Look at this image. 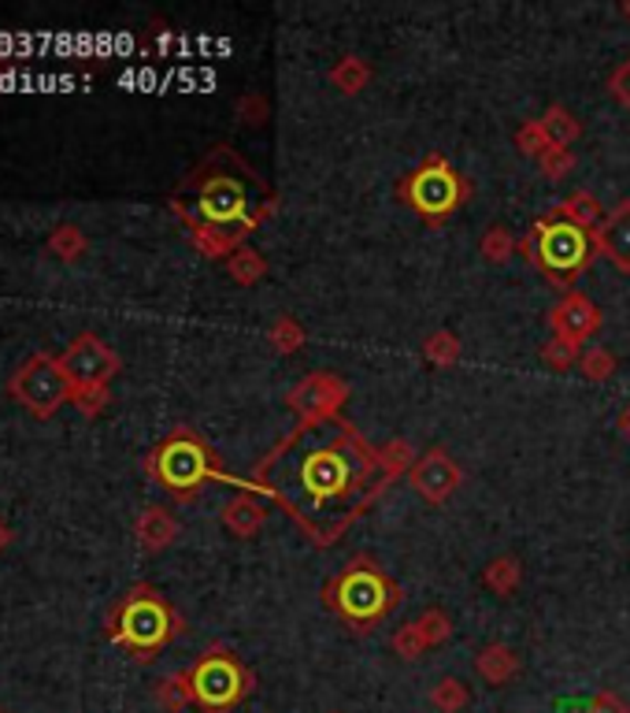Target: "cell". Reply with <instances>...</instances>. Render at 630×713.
Instances as JSON below:
<instances>
[{
  "instance_id": "1",
  "label": "cell",
  "mask_w": 630,
  "mask_h": 713,
  "mask_svg": "<svg viewBox=\"0 0 630 713\" xmlns=\"http://www.w3.org/2000/svg\"><path fill=\"white\" fill-rule=\"evenodd\" d=\"M249 487L275 498L316 547H330L390 483L364 435L341 412H330L297 424L252 468Z\"/></svg>"
},
{
  "instance_id": "2",
  "label": "cell",
  "mask_w": 630,
  "mask_h": 713,
  "mask_svg": "<svg viewBox=\"0 0 630 713\" xmlns=\"http://www.w3.org/2000/svg\"><path fill=\"white\" fill-rule=\"evenodd\" d=\"M104 628H109V640L126 646L137 662H153L175 635H183L186 624L156 588L137 583V588H131L115 602Z\"/></svg>"
},
{
  "instance_id": "3",
  "label": "cell",
  "mask_w": 630,
  "mask_h": 713,
  "mask_svg": "<svg viewBox=\"0 0 630 713\" xmlns=\"http://www.w3.org/2000/svg\"><path fill=\"white\" fill-rule=\"evenodd\" d=\"M323 602L352 628H375L379 621H386V617L397 610L401 591L375 561L357 558L327 583Z\"/></svg>"
},
{
  "instance_id": "4",
  "label": "cell",
  "mask_w": 630,
  "mask_h": 713,
  "mask_svg": "<svg viewBox=\"0 0 630 713\" xmlns=\"http://www.w3.org/2000/svg\"><path fill=\"white\" fill-rule=\"evenodd\" d=\"M523 257H527L534 268H538L552 286H568L586 272V264L593 261V234H586L575 223L560 220V216H541L530 223L527 238H523Z\"/></svg>"
},
{
  "instance_id": "5",
  "label": "cell",
  "mask_w": 630,
  "mask_h": 713,
  "mask_svg": "<svg viewBox=\"0 0 630 713\" xmlns=\"http://www.w3.org/2000/svg\"><path fill=\"white\" fill-rule=\"evenodd\" d=\"M145 472L175 498H194L219 468L211 446L197 431L178 428L153 446V454L145 457Z\"/></svg>"
},
{
  "instance_id": "6",
  "label": "cell",
  "mask_w": 630,
  "mask_h": 713,
  "mask_svg": "<svg viewBox=\"0 0 630 713\" xmlns=\"http://www.w3.org/2000/svg\"><path fill=\"white\" fill-rule=\"evenodd\" d=\"M397 197L415 216L437 227L456 208H464V201L472 197V183L445 156H426V164H420L412 175H404L397 183Z\"/></svg>"
},
{
  "instance_id": "7",
  "label": "cell",
  "mask_w": 630,
  "mask_h": 713,
  "mask_svg": "<svg viewBox=\"0 0 630 713\" xmlns=\"http://www.w3.org/2000/svg\"><path fill=\"white\" fill-rule=\"evenodd\" d=\"M189 684H194V702L205 713H230L241 699H249L256 680L227 646H211L189 669Z\"/></svg>"
},
{
  "instance_id": "8",
  "label": "cell",
  "mask_w": 630,
  "mask_h": 713,
  "mask_svg": "<svg viewBox=\"0 0 630 713\" xmlns=\"http://www.w3.org/2000/svg\"><path fill=\"white\" fill-rule=\"evenodd\" d=\"M186 220L205 223V227L230 231V234H238V238H245V234H249L264 216H252L249 212V190H245L241 179L211 175V179H200L194 216H186Z\"/></svg>"
},
{
  "instance_id": "9",
  "label": "cell",
  "mask_w": 630,
  "mask_h": 713,
  "mask_svg": "<svg viewBox=\"0 0 630 713\" xmlns=\"http://www.w3.org/2000/svg\"><path fill=\"white\" fill-rule=\"evenodd\" d=\"M71 379L63 371L60 357L34 354L23 368L12 376V398L34 412V417H52L63 401H71Z\"/></svg>"
},
{
  "instance_id": "10",
  "label": "cell",
  "mask_w": 630,
  "mask_h": 713,
  "mask_svg": "<svg viewBox=\"0 0 630 713\" xmlns=\"http://www.w3.org/2000/svg\"><path fill=\"white\" fill-rule=\"evenodd\" d=\"M60 365L68 371L71 387H109L112 376H120L123 360L97 335H79L60 354Z\"/></svg>"
},
{
  "instance_id": "11",
  "label": "cell",
  "mask_w": 630,
  "mask_h": 713,
  "mask_svg": "<svg viewBox=\"0 0 630 713\" xmlns=\"http://www.w3.org/2000/svg\"><path fill=\"white\" fill-rule=\"evenodd\" d=\"M409 483H412V491L420 495L426 506H445L448 498L461 491L464 468L456 465L453 457L442 450V446H431V450H426L420 461L412 465Z\"/></svg>"
},
{
  "instance_id": "12",
  "label": "cell",
  "mask_w": 630,
  "mask_h": 713,
  "mask_svg": "<svg viewBox=\"0 0 630 713\" xmlns=\"http://www.w3.org/2000/svg\"><path fill=\"white\" fill-rule=\"evenodd\" d=\"M345 401H349V383L334 376V371H312V376H304L286 394V406H290V412H297V420L330 417V412H341Z\"/></svg>"
},
{
  "instance_id": "13",
  "label": "cell",
  "mask_w": 630,
  "mask_h": 713,
  "mask_svg": "<svg viewBox=\"0 0 630 713\" xmlns=\"http://www.w3.org/2000/svg\"><path fill=\"white\" fill-rule=\"evenodd\" d=\"M601 308H597L590 297L579 294V291H568L560 297L557 305L549 308V327H552V338H564L571 346H586L590 338L601 332Z\"/></svg>"
},
{
  "instance_id": "14",
  "label": "cell",
  "mask_w": 630,
  "mask_h": 713,
  "mask_svg": "<svg viewBox=\"0 0 630 713\" xmlns=\"http://www.w3.org/2000/svg\"><path fill=\"white\" fill-rule=\"evenodd\" d=\"M593 249L612 261L616 272L630 275V201H619V205L608 212L605 223L593 234Z\"/></svg>"
},
{
  "instance_id": "15",
  "label": "cell",
  "mask_w": 630,
  "mask_h": 713,
  "mask_svg": "<svg viewBox=\"0 0 630 713\" xmlns=\"http://www.w3.org/2000/svg\"><path fill=\"white\" fill-rule=\"evenodd\" d=\"M134 536H137V542H142L148 553H159V550H167L171 542H175L178 520L171 517V509H164V506H148L145 513L137 517Z\"/></svg>"
},
{
  "instance_id": "16",
  "label": "cell",
  "mask_w": 630,
  "mask_h": 713,
  "mask_svg": "<svg viewBox=\"0 0 630 713\" xmlns=\"http://www.w3.org/2000/svg\"><path fill=\"white\" fill-rule=\"evenodd\" d=\"M475 673L486 680L489 687H505L512 676L519 673V654L508 643H489L475 658Z\"/></svg>"
},
{
  "instance_id": "17",
  "label": "cell",
  "mask_w": 630,
  "mask_h": 713,
  "mask_svg": "<svg viewBox=\"0 0 630 713\" xmlns=\"http://www.w3.org/2000/svg\"><path fill=\"white\" fill-rule=\"evenodd\" d=\"M264 520H267V509L260 506V498H252V495H238L223 506V528L238 539H252L256 531L264 528Z\"/></svg>"
},
{
  "instance_id": "18",
  "label": "cell",
  "mask_w": 630,
  "mask_h": 713,
  "mask_svg": "<svg viewBox=\"0 0 630 713\" xmlns=\"http://www.w3.org/2000/svg\"><path fill=\"white\" fill-rule=\"evenodd\" d=\"M552 216L575 223V227H582L586 234H597V227L605 223L608 212L601 208V201H597L590 190H575L571 197H564L557 208H552Z\"/></svg>"
},
{
  "instance_id": "19",
  "label": "cell",
  "mask_w": 630,
  "mask_h": 713,
  "mask_svg": "<svg viewBox=\"0 0 630 713\" xmlns=\"http://www.w3.org/2000/svg\"><path fill=\"white\" fill-rule=\"evenodd\" d=\"M541 131H546L552 149H571L575 142H579L582 123L575 120V112H568L564 104H549V109L541 112Z\"/></svg>"
},
{
  "instance_id": "20",
  "label": "cell",
  "mask_w": 630,
  "mask_h": 713,
  "mask_svg": "<svg viewBox=\"0 0 630 713\" xmlns=\"http://www.w3.org/2000/svg\"><path fill=\"white\" fill-rule=\"evenodd\" d=\"M371 82V63L364 57H341L334 68H330V86L338 93H345V98H357L360 90H368Z\"/></svg>"
},
{
  "instance_id": "21",
  "label": "cell",
  "mask_w": 630,
  "mask_h": 713,
  "mask_svg": "<svg viewBox=\"0 0 630 713\" xmlns=\"http://www.w3.org/2000/svg\"><path fill=\"white\" fill-rule=\"evenodd\" d=\"M519 580H523V566H519V558H512V553H500V558H494L483 569V583L497 594V599H512Z\"/></svg>"
},
{
  "instance_id": "22",
  "label": "cell",
  "mask_w": 630,
  "mask_h": 713,
  "mask_svg": "<svg viewBox=\"0 0 630 713\" xmlns=\"http://www.w3.org/2000/svg\"><path fill=\"white\" fill-rule=\"evenodd\" d=\"M189 234H194V246L205 253V257L211 261H219V257H234L245 242L238 238V234H230V231H219V227H205V223H189Z\"/></svg>"
},
{
  "instance_id": "23",
  "label": "cell",
  "mask_w": 630,
  "mask_h": 713,
  "mask_svg": "<svg viewBox=\"0 0 630 713\" xmlns=\"http://www.w3.org/2000/svg\"><path fill=\"white\" fill-rule=\"evenodd\" d=\"M375 454H379V472H382V480H386V483L401 480V476H409L412 465L420 461L409 439H393V442L382 446V450H375Z\"/></svg>"
},
{
  "instance_id": "24",
  "label": "cell",
  "mask_w": 630,
  "mask_h": 713,
  "mask_svg": "<svg viewBox=\"0 0 630 713\" xmlns=\"http://www.w3.org/2000/svg\"><path fill=\"white\" fill-rule=\"evenodd\" d=\"M420 354H423L426 365L448 368V365H456V360H461V338L448 332V327H437V332H431V335L423 338Z\"/></svg>"
},
{
  "instance_id": "25",
  "label": "cell",
  "mask_w": 630,
  "mask_h": 713,
  "mask_svg": "<svg viewBox=\"0 0 630 713\" xmlns=\"http://www.w3.org/2000/svg\"><path fill=\"white\" fill-rule=\"evenodd\" d=\"M156 702H159V706H164L167 713L186 710L189 702H194V684H189V669H186V673H171V676L159 680Z\"/></svg>"
},
{
  "instance_id": "26",
  "label": "cell",
  "mask_w": 630,
  "mask_h": 713,
  "mask_svg": "<svg viewBox=\"0 0 630 713\" xmlns=\"http://www.w3.org/2000/svg\"><path fill=\"white\" fill-rule=\"evenodd\" d=\"M267 338H271L275 354L290 357V354H297V349L304 346V327H301V320H297V316L282 313V316H275V324H271V332H267Z\"/></svg>"
},
{
  "instance_id": "27",
  "label": "cell",
  "mask_w": 630,
  "mask_h": 713,
  "mask_svg": "<svg viewBox=\"0 0 630 713\" xmlns=\"http://www.w3.org/2000/svg\"><path fill=\"white\" fill-rule=\"evenodd\" d=\"M478 253H483V261L489 264H505L512 253H516V234H512L505 223H494V227H486V234L478 238Z\"/></svg>"
},
{
  "instance_id": "28",
  "label": "cell",
  "mask_w": 630,
  "mask_h": 713,
  "mask_svg": "<svg viewBox=\"0 0 630 713\" xmlns=\"http://www.w3.org/2000/svg\"><path fill=\"white\" fill-rule=\"evenodd\" d=\"M227 272H230L234 283L252 286V283H260L264 275H267V261H264L252 246H241V249L227 261Z\"/></svg>"
},
{
  "instance_id": "29",
  "label": "cell",
  "mask_w": 630,
  "mask_h": 713,
  "mask_svg": "<svg viewBox=\"0 0 630 713\" xmlns=\"http://www.w3.org/2000/svg\"><path fill=\"white\" fill-rule=\"evenodd\" d=\"M467 702H472V695H467V684H464V680H456V676L437 680L434 691H431V706L442 710V713H461V710H467Z\"/></svg>"
},
{
  "instance_id": "30",
  "label": "cell",
  "mask_w": 630,
  "mask_h": 713,
  "mask_svg": "<svg viewBox=\"0 0 630 713\" xmlns=\"http://www.w3.org/2000/svg\"><path fill=\"white\" fill-rule=\"evenodd\" d=\"M85 246H90V242H85V234L74 227V223H60V227L49 234V249L56 253L60 261H79Z\"/></svg>"
},
{
  "instance_id": "31",
  "label": "cell",
  "mask_w": 630,
  "mask_h": 713,
  "mask_svg": "<svg viewBox=\"0 0 630 713\" xmlns=\"http://www.w3.org/2000/svg\"><path fill=\"white\" fill-rule=\"evenodd\" d=\"M579 371L590 383H605V379H612V371H616V357H612V349H605V346H593V349H582V357H579Z\"/></svg>"
},
{
  "instance_id": "32",
  "label": "cell",
  "mask_w": 630,
  "mask_h": 713,
  "mask_svg": "<svg viewBox=\"0 0 630 713\" xmlns=\"http://www.w3.org/2000/svg\"><path fill=\"white\" fill-rule=\"evenodd\" d=\"M393 651H397L401 662H415V658H423L426 651H431L423 640V632H420V621H409L393 632Z\"/></svg>"
},
{
  "instance_id": "33",
  "label": "cell",
  "mask_w": 630,
  "mask_h": 713,
  "mask_svg": "<svg viewBox=\"0 0 630 713\" xmlns=\"http://www.w3.org/2000/svg\"><path fill=\"white\" fill-rule=\"evenodd\" d=\"M516 149L523 156H530V161H541V156L549 153V137H546V131H541V120H527L516 131Z\"/></svg>"
},
{
  "instance_id": "34",
  "label": "cell",
  "mask_w": 630,
  "mask_h": 713,
  "mask_svg": "<svg viewBox=\"0 0 630 713\" xmlns=\"http://www.w3.org/2000/svg\"><path fill=\"white\" fill-rule=\"evenodd\" d=\"M579 357H582V349L579 346H571V343H564V338H549L546 349H541V360L552 368V371H571V368H579Z\"/></svg>"
},
{
  "instance_id": "35",
  "label": "cell",
  "mask_w": 630,
  "mask_h": 713,
  "mask_svg": "<svg viewBox=\"0 0 630 713\" xmlns=\"http://www.w3.org/2000/svg\"><path fill=\"white\" fill-rule=\"evenodd\" d=\"M420 632H423L426 646H442L448 635H453V617L445 610H426V613H420Z\"/></svg>"
},
{
  "instance_id": "36",
  "label": "cell",
  "mask_w": 630,
  "mask_h": 713,
  "mask_svg": "<svg viewBox=\"0 0 630 713\" xmlns=\"http://www.w3.org/2000/svg\"><path fill=\"white\" fill-rule=\"evenodd\" d=\"M71 401L79 406L82 417H97V412L112 401V394H109V387H74Z\"/></svg>"
},
{
  "instance_id": "37",
  "label": "cell",
  "mask_w": 630,
  "mask_h": 713,
  "mask_svg": "<svg viewBox=\"0 0 630 713\" xmlns=\"http://www.w3.org/2000/svg\"><path fill=\"white\" fill-rule=\"evenodd\" d=\"M538 167L546 172V179L557 183V179H568V172L575 167V153H571V149H549V153L538 161Z\"/></svg>"
},
{
  "instance_id": "38",
  "label": "cell",
  "mask_w": 630,
  "mask_h": 713,
  "mask_svg": "<svg viewBox=\"0 0 630 713\" xmlns=\"http://www.w3.org/2000/svg\"><path fill=\"white\" fill-rule=\"evenodd\" d=\"M608 93H612V101L619 104V109L630 112V57L608 74Z\"/></svg>"
},
{
  "instance_id": "39",
  "label": "cell",
  "mask_w": 630,
  "mask_h": 713,
  "mask_svg": "<svg viewBox=\"0 0 630 713\" xmlns=\"http://www.w3.org/2000/svg\"><path fill=\"white\" fill-rule=\"evenodd\" d=\"M590 713H630V706L619 695H612V691H597L590 699Z\"/></svg>"
},
{
  "instance_id": "40",
  "label": "cell",
  "mask_w": 630,
  "mask_h": 713,
  "mask_svg": "<svg viewBox=\"0 0 630 713\" xmlns=\"http://www.w3.org/2000/svg\"><path fill=\"white\" fill-rule=\"evenodd\" d=\"M238 112H241L249 123H264V115H267V101H264V98H245V101H238Z\"/></svg>"
},
{
  "instance_id": "41",
  "label": "cell",
  "mask_w": 630,
  "mask_h": 713,
  "mask_svg": "<svg viewBox=\"0 0 630 713\" xmlns=\"http://www.w3.org/2000/svg\"><path fill=\"white\" fill-rule=\"evenodd\" d=\"M557 713H590V702H579V699L557 702Z\"/></svg>"
},
{
  "instance_id": "42",
  "label": "cell",
  "mask_w": 630,
  "mask_h": 713,
  "mask_svg": "<svg viewBox=\"0 0 630 713\" xmlns=\"http://www.w3.org/2000/svg\"><path fill=\"white\" fill-rule=\"evenodd\" d=\"M8 542H12V528H8L4 520H0V550H4Z\"/></svg>"
},
{
  "instance_id": "43",
  "label": "cell",
  "mask_w": 630,
  "mask_h": 713,
  "mask_svg": "<svg viewBox=\"0 0 630 713\" xmlns=\"http://www.w3.org/2000/svg\"><path fill=\"white\" fill-rule=\"evenodd\" d=\"M623 431L630 435V406H627V412H623Z\"/></svg>"
},
{
  "instance_id": "44",
  "label": "cell",
  "mask_w": 630,
  "mask_h": 713,
  "mask_svg": "<svg viewBox=\"0 0 630 713\" xmlns=\"http://www.w3.org/2000/svg\"><path fill=\"white\" fill-rule=\"evenodd\" d=\"M619 12H623V16L630 19V0H627V4H623V8H619Z\"/></svg>"
},
{
  "instance_id": "45",
  "label": "cell",
  "mask_w": 630,
  "mask_h": 713,
  "mask_svg": "<svg viewBox=\"0 0 630 713\" xmlns=\"http://www.w3.org/2000/svg\"><path fill=\"white\" fill-rule=\"evenodd\" d=\"M0 713H4V710H0Z\"/></svg>"
}]
</instances>
